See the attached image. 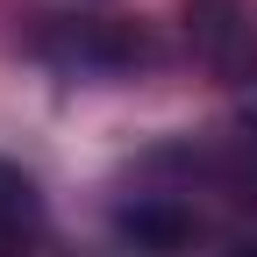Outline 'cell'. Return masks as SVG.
I'll return each mask as SVG.
<instances>
[{"label": "cell", "instance_id": "1", "mask_svg": "<svg viewBox=\"0 0 257 257\" xmlns=\"http://www.w3.org/2000/svg\"><path fill=\"white\" fill-rule=\"evenodd\" d=\"M114 229H121V243H136L143 257H186L193 236H200V221H193V207L172 200V193H136V200L114 207Z\"/></svg>", "mask_w": 257, "mask_h": 257}, {"label": "cell", "instance_id": "2", "mask_svg": "<svg viewBox=\"0 0 257 257\" xmlns=\"http://www.w3.org/2000/svg\"><path fill=\"white\" fill-rule=\"evenodd\" d=\"M50 57H64L72 72H114V64L143 57V43L121 36V29H107V22H86V29H72V36H50Z\"/></svg>", "mask_w": 257, "mask_h": 257}, {"label": "cell", "instance_id": "3", "mask_svg": "<svg viewBox=\"0 0 257 257\" xmlns=\"http://www.w3.org/2000/svg\"><path fill=\"white\" fill-rule=\"evenodd\" d=\"M36 229H43V193H36V179L0 157V250L22 257V243L36 236Z\"/></svg>", "mask_w": 257, "mask_h": 257}, {"label": "cell", "instance_id": "4", "mask_svg": "<svg viewBox=\"0 0 257 257\" xmlns=\"http://www.w3.org/2000/svg\"><path fill=\"white\" fill-rule=\"evenodd\" d=\"M236 257H257V243H243V250H236Z\"/></svg>", "mask_w": 257, "mask_h": 257}, {"label": "cell", "instance_id": "5", "mask_svg": "<svg viewBox=\"0 0 257 257\" xmlns=\"http://www.w3.org/2000/svg\"><path fill=\"white\" fill-rule=\"evenodd\" d=\"M0 257H15V250H0Z\"/></svg>", "mask_w": 257, "mask_h": 257}]
</instances>
